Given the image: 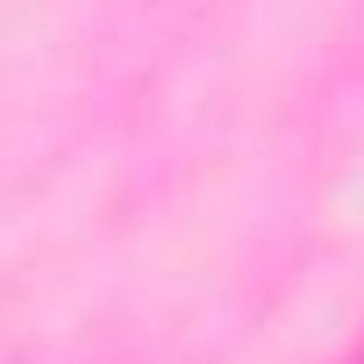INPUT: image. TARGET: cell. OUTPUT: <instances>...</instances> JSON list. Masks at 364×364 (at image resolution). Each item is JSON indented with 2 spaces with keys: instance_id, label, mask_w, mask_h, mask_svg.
Listing matches in <instances>:
<instances>
[]
</instances>
